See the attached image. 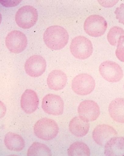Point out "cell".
Masks as SVG:
<instances>
[{"label": "cell", "mask_w": 124, "mask_h": 156, "mask_svg": "<svg viewBox=\"0 0 124 156\" xmlns=\"http://www.w3.org/2000/svg\"><path fill=\"white\" fill-rule=\"evenodd\" d=\"M69 39V35L67 30L59 25L48 27L43 35V40L46 45L52 50L63 48L67 45Z\"/></svg>", "instance_id": "obj_1"}, {"label": "cell", "mask_w": 124, "mask_h": 156, "mask_svg": "<svg viewBox=\"0 0 124 156\" xmlns=\"http://www.w3.org/2000/svg\"><path fill=\"white\" fill-rule=\"evenodd\" d=\"M34 131L38 138L49 140L55 138L59 132V127L55 120L47 118L39 120L34 126Z\"/></svg>", "instance_id": "obj_2"}, {"label": "cell", "mask_w": 124, "mask_h": 156, "mask_svg": "<svg viewBox=\"0 0 124 156\" xmlns=\"http://www.w3.org/2000/svg\"><path fill=\"white\" fill-rule=\"evenodd\" d=\"M70 48L72 55L79 60L88 58L93 52L92 44L89 39L84 36L75 37L71 42Z\"/></svg>", "instance_id": "obj_3"}, {"label": "cell", "mask_w": 124, "mask_h": 156, "mask_svg": "<svg viewBox=\"0 0 124 156\" xmlns=\"http://www.w3.org/2000/svg\"><path fill=\"white\" fill-rule=\"evenodd\" d=\"M38 19L37 10L31 5L22 6L17 11L15 16L17 24L23 29L31 28L36 23Z\"/></svg>", "instance_id": "obj_4"}, {"label": "cell", "mask_w": 124, "mask_h": 156, "mask_svg": "<svg viewBox=\"0 0 124 156\" xmlns=\"http://www.w3.org/2000/svg\"><path fill=\"white\" fill-rule=\"evenodd\" d=\"M108 28V23L103 16L93 15L86 19L84 23V30L89 36L97 37L103 35Z\"/></svg>", "instance_id": "obj_5"}, {"label": "cell", "mask_w": 124, "mask_h": 156, "mask_svg": "<svg viewBox=\"0 0 124 156\" xmlns=\"http://www.w3.org/2000/svg\"><path fill=\"white\" fill-rule=\"evenodd\" d=\"M96 83L94 78L87 74H81L75 76L72 82V89L76 94L86 96L94 90Z\"/></svg>", "instance_id": "obj_6"}, {"label": "cell", "mask_w": 124, "mask_h": 156, "mask_svg": "<svg viewBox=\"0 0 124 156\" xmlns=\"http://www.w3.org/2000/svg\"><path fill=\"white\" fill-rule=\"evenodd\" d=\"M100 74L104 79L108 82H119L123 77V72L118 64L110 61H106L100 64L99 68Z\"/></svg>", "instance_id": "obj_7"}, {"label": "cell", "mask_w": 124, "mask_h": 156, "mask_svg": "<svg viewBox=\"0 0 124 156\" xmlns=\"http://www.w3.org/2000/svg\"><path fill=\"white\" fill-rule=\"evenodd\" d=\"M5 44L10 52L18 54L23 52L27 45V39L26 35L18 30H12L7 35Z\"/></svg>", "instance_id": "obj_8"}, {"label": "cell", "mask_w": 124, "mask_h": 156, "mask_svg": "<svg viewBox=\"0 0 124 156\" xmlns=\"http://www.w3.org/2000/svg\"><path fill=\"white\" fill-rule=\"evenodd\" d=\"M64 103L60 96L49 94L42 100V108L47 114L58 116L62 115L64 111Z\"/></svg>", "instance_id": "obj_9"}, {"label": "cell", "mask_w": 124, "mask_h": 156, "mask_svg": "<svg viewBox=\"0 0 124 156\" xmlns=\"http://www.w3.org/2000/svg\"><path fill=\"white\" fill-rule=\"evenodd\" d=\"M46 66V62L43 57L40 55H35L26 60L24 68L25 72L29 76L37 77L44 73Z\"/></svg>", "instance_id": "obj_10"}, {"label": "cell", "mask_w": 124, "mask_h": 156, "mask_svg": "<svg viewBox=\"0 0 124 156\" xmlns=\"http://www.w3.org/2000/svg\"><path fill=\"white\" fill-rule=\"evenodd\" d=\"M79 116L86 121L93 122L99 116L100 110L97 103L91 100H85L80 103L78 108Z\"/></svg>", "instance_id": "obj_11"}, {"label": "cell", "mask_w": 124, "mask_h": 156, "mask_svg": "<svg viewBox=\"0 0 124 156\" xmlns=\"http://www.w3.org/2000/svg\"><path fill=\"white\" fill-rule=\"evenodd\" d=\"M117 135L116 130L113 127L106 124L98 125L93 132L94 141L101 146H104L108 140Z\"/></svg>", "instance_id": "obj_12"}, {"label": "cell", "mask_w": 124, "mask_h": 156, "mask_svg": "<svg viewBox=\"0 0 124 156\" xmlns=\"http://www.w3.org/2000/svg\"><path fill=\"white\" fill-rule=\"evenodd\" d=\"M20 102L22 110L28 114H31L36 111L39 103L37 93L31 89H27L24 92Z\"/></svg>", "instance_id": "obj_13"}, {"label": "cell", "mask_w": 124, "mask_h": 156, "mask_svg": "<svg viewBox=\"0 0 124 156\" xmlns=\"http://www.w3.org/2000/svg\"><path fill=\"white\" fill-rule=\"evenodd\" d=\"M67 81V76L65 73L60 70H54L49 74L47 83L50 89L58 91L65 87Z\"/></svg>", "instance_id": "obj_14"}, {"label": "cell", "mask_w": 124, "mask_h": 156, "mask_svg": "<svg viewBox=\"0 0 124 156\" xmlns=\"http://www.w3.org/2000/svg\"><path fill=\"white\" fill-rule=\"evenodd\" d=\"M104 146L106 156H124V137H113L107 142Z\"/></svg>", "instance_id": "obj_15"}, {"label": "cell", "mask_w": 124, "mask_h": 156, "mask_svg": "<svg viewBox=\"0 0 124 156\" xmlns=\"http://www.w3.org/2000/svg\"><path fill=\"white\" fill-rule=\"evenodd\" d=\"M69 131L78 138H82L88 133L89 130V122L86 121L80 116L74 117L70 122Z\"/></svg>", "instance_id": "obj_16"}, {"label": "cell", "mask_w": 124, "mask_h": 156, "mask_svg": "<svg viewBox=\"0 0 124 156\" xmlns=\"http://www.w3.org/2000/svg\"><path fill=\"white\" fill-rule=\"evenodd\" d=\"M108 112L112 119L117 122L124 123V99L117 98L110 103Z\"/></svg>", "instance_id": "obj_17"}, {"label": "cell", "mask_w": 124, "mask_h": 156, "mask_svg": "<svg viewBox=\"0 0 124 156\" xmlns=\"http://www.w3.org/2000/svg\"><path fill=\"white\" fill-rule=\"evenodd\" d=\"M4 143L7 148L15 151L23 150L25 145L24 140L21 136L11 132L5 136Z\"/></svg>", "instance_id": "obj_18"}, {"label": "cell", "mask_w": 124, "mask_h": 156, "mask_svg": "<svg viewBox=\"0 0 124 156\" xmlns=\"http://www.w3.org/2000/svg\"><path fill=\"white\" fill-rule=\"evenodd\" d=\"M109 43L114 46L118 47L124 43V30L119 27H114L110 29L107 35Z\"/></svg>", "instance_id": "obj_19"}, {"label": "cell", "mask_w": 124, "mask_h": 156, "mask_svg": "<svg viewBox=\"0 0 124 156\" xmlns=\"http://www.w3.org/2000/svg\"><path fill=\"white\" fill-rule=\"evenodd\" d=\"M67 155L70 156H89L90 151L86 144L81 142H76L70 146L67 150Z\"/></svg>", "instance_id": "obj_20"}, {"label": "cell", "mask_w": 124, "mask_h": 156, "mask_svg": "<svg viewBox=\"0 0 124 156\" xmlns=\"http://www.w3.org/2000/svg\"><path fill=\"white\" fill-rule=\"evenodd\" d=\"M29 156H52L51 151L45 144L35 142L32 144L27 151Z\"/></svg>", "instance_id": "obj_21"}, {"label": "cell", "mask_w": 124, "mask_h": 156, "mask_svg": "<svg viewBox=\"0 0 124 156\" xmlns=\"http://www.w3.org/2000/svg\"><path fill=\"white\" fill-rule=\"evenodd\" d=\"M116 18L119 23L124 25V4L122 3L119 7L117 8L115 11Z\"/></svg>", "instance_id": "obj_22"}, {"label": "cell", "mask_w": 124, "mask_h": 156, "mask_svg": "<svg viewBox=\"0 0 124 156\" xmlns=\"http://www.w3.org/2000/svg\"><path fill=\"white\" fill-rule=\"evenodd\" d=\"M115 55L119 60L124 62V47L123 45L117 47Z\"/></svg>", "instance_id": "obj_23"}, {"label": "cell", "mask_w": 124, "mask_h": 156, "mask_svg": "<svg viewBox=\"0 0 124 156\" xmlns=\"http://www.w3.org/2000/svg\"><path fill=\"white\" fill-rule=\"evenodd\" d=\"M21 1H1V2L3 5L7 7H12L16 6Z\"/></svg>", "instance_id": "obj_24"}, {"label": "cell", "mask_w": 124, "mask_h": 156, "mask_svg": "<svg viewBox=\"0 0 124 156\" xmlns=\"http://www.w3.org/2000/svg\"></svg>", "instance_id": "obj_25"}]
</instances>
